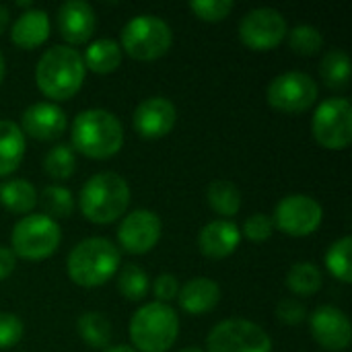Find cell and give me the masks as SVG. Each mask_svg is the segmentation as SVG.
I'll use <instances>...</instances> for the list:
<instances>
[{
    "label": "cell",
    "mask_w": 352,
    "mask_h": 352,
    "mask_svg": "<svg viewBox=\"0 0 352 352\" xmlns=\"http://www.w3.org/2000/svg\"><path fill=\"white\" fill-rule=\"evenodd\" d=\"M82 56L70 45H54L45 50L35 66V82L39 91L56 101H66L78 93L85 80Z\"/></svg>",
    "instance_id": "cell-1"
},
{
    "label": "cell",
    "mask_w": 352,
    "mask_h": 352,
    "mask_svg": "<svg viewBox=\"0 0 352 352\" xmlns=\"http://www.w3.org/2000/svg\"><path fill=\"white\" fill-rule=\"evenodd\" d=\"M72 144L85 157L109 159L124 144V128L111 111L87 109L72 122Z\"/></svg>",
    "instance_id": "cell-2"
},
{
    "label": "cell",
    "mask_w": 352,
    "mask_h": 352,
    "mask_svg": "<svg viewBox=\"0 0 352 352\" xmlns=\"http://www.w3.org/2000/svg\"><path fill=\"white\" fill-rule=\"evenodd\" d=\"M80 212L87 221L107 225L118 221L130 204V188L126 179L113 171L93 175L78 196Z\"/></svg>",
    "instance_id": "cell-3"
},
{
    "label": "cell",
    "mask_w": 352,
    "mask_h": 352,
    "mask_svg": "<svg viewBox=\"0 0 352 352\" xmlns=\"http://www.w3.org/2000/svg\"><path fill=\"white\" fill-rule=\"evenodd\" d=\"M68 276L78 287H101L120 268V250L105 237L80 241L68 256Z\"/></svg>",
    "instance_id": "cell-4"
},
{
    "label": "cell",
    "mask_w": 352,
    "mask_h": 352,
    "mask_svg": "<svg viewBox=\"0 0 352 352\" xmlns=\"http://www.w3.org/2000/svg\"><path fill=\"white\" fill-rule=\"evenodd\" d=\"M177 334V314L159 301L140 307L130 322V338L138 352H167L175 344Z\"/></svg>",
    "instance_id": "cell-5"
},
{
    "label": "cell",
    "mask_w": 352,
    "mask_h": 352,
    "mask_svg": "<svg viewBox=\"0 0 352 352\" xmlns=\"http://www.w3.org/2000/svg\"><path fill=\"white\" fill-rule=\"evenodd\" d=\"M171 43V27L155 14L134 16L122 29V47L134 60H157L167 54Z\"/></svg>",
    "instance_id": "cell-6"
},
{
    "label": "cell",
    "mask_w": 352,
    "mask_h": 352,
    "mask_svg": "<svg viewBox=\"0 0 352 352\" xmlns=\"http://www.w3.org/2000/svg\"><path fill=\"white\" fill-rule=\"evenodd\" d=\"M62 233L47 214H27L12 229V254L25 260H45L60 245Z\"/></svg>",
    "instance_id": "cell-7"
},
{
    "label": "cell",
    "mask_w": 352,
    "mask_h": 352,
    "mask_svg": "<svg viewBox=\"0 0 352 352\" xmlns=\"http://www.w3.org/2000/svg\"><path fill=\"white\" fill-rule=\"evenodd\" d=\"M314 138L330 151H342L352 140V107L342 97L320 103L311 122Z\"/></svg>",
    "instance_id": "cell-8"
},
{
    "label": "cell",
    "mask_w": 352,
    "mask_h": 352,
    "mask_svg": "<svg viewBox=\"0 0 352 352\" xmlns=\"http://www.w3.org/2000/svg\"><path fill=\"white\" fill-rule=\"evenodd\" d=\"M206 346L208 352H272V340L254 322L225 320L210 330Z\"/></svg>",
    "instance_id": "cell-9"
},
{
    "label": "cell",
    "mask_w": 352,
    "mask_h": 352,
    "mask_svg": "<svg viewBox=\"0 0 352 352\" xmlns=\"http://www.w3.org/2000/svg\"><path fill=\"white\" fill-rule=\"evenodd\" d=\"M266 99L278 111L301 113L316 103L318 82L305 72H285L268 85Z\"/></svg>",
    "instance_id": "cell-10"
},
{
    "label": "cell",
    "mask_w": 352,
    "mask_h": 352,
    "mask_svg": "<svg viewBox=\"0 0 352 352\" xmlns=\"http://www.w3.org/2000/svg\"><path fill=\"white\" fill-rule=\"evenodd\" d=\"M289 27L276 8H254L239 23L241 41L256 52H266L283 43Z\"/></svg>",
    "instance_id": "cell-11"
},
{
    "label": "cell",
    "mask_w": 352,
    "mask_h": 352,
    "mask_svg": "<svg viewBox=\"0 0 352 352\" xmlns=\"http://www.w3.org/2000/svg\"><path fill=\"white\" fill-rule=\"evenodd\" d=\"M322 219L324 210L320 202L303 194H293L278 202L272 223L287 235L307 237L322 225Z\"/></svg>",
    "instance_id": "cell-12"
},
{
    "label": "cell",
    "mask_w": 352,
    "mask_h": 352,
    "mask_svg": "<svg viewBox=\"0 0 352 352\" xmlns=\"http://www.w3.org/2000/svg\"><path fill=\"white\" fill-rule=\"evenodd\" d=\"M118 239L128 254H146L161 239V219L151 210H134L122 221Z\"/></svg>",
    "instance_id": "cell-13"
},
{
    "label": "cell",
    "mask_w": 352,
    "mask_h": 352,
    "mask_svg": "<svg viewBox=\"0 0 352 352\" xmlns=\"http://www.w3.org/2000/svg\"><path fill=\"white\" fill-rule=\"evenodd\" d=\"M311 334L326 351L340 352L351 344V322L338 307L322 305L311 316Z\"/></svg>",
    "instance_id": "cell-14"
},
{
    "label": "cell",
    "mask_w": 352,
    "mask_h": 352,
    "mask_svg": "<svg viewBox=\"0 0 352 352\" xmlns=\"http://www.w3.org/2000/svg\"><path fill=\"white\" fill-rule=\"evenodd\" d=\"M175 105L165 97H148L134 111V130L144 138H163L175 126Z\"/></svg>",
    "instance_id": "cell-15"
},
{
    "label": "cell",
    "mask_w": 352,
    "mask_h": 352,
    "mask_svg": "<svg viewBox=\"0 0 352 352\" xmlns=\"http://www.w3.org/2000/svg\"><path fill=\"white\" fill-rule=\"evenodd\" d=\"M21 132H27L35 140H56L64 134L68 120L56 103H33L23 111Z\"/></svg>",
    "instance_id": "cell-16"
},
{
    "label": "cell",
    "mask_w": 352,
    "mask_h": 352,
    "mask_svg": "<svg viewBox=\"0 0 352 352\" xmlns=\"http://www.w3.org/2000/svg\"><path fill=\"white\" fill-rule=\"evenodd\" d=\"M97 19L89 2L68 0L58 10V31L70 45L87 43L95 31Z\"/></svg>",
    "instance_id": "cell-17"
},
{
    "label": "cell",
    "mask_w": 352,
    "mask_h": 352,
    "mask_svg": "<svg viewBox=\"0 0 352 352\" xmlns=\"http://www.w3.org/2000/svg\"><path fill=\"white\" fill-rule=\"evenodd\" d=\"M241 241V231L231 221H212L198 235L200 252L210 260H223L231 256Z\"/></svg>",
    "instance_id": "cell-18"
},
{
    "label": "cell",
    "mask_w": 352,
    "mask_h": 352,
    "mask_svg": "<svg viewBox=\"0 0 352 352\" xmlns=\"http://www.w3.org/2000/svg\"><path fill=\"white\" fill-rule=\"evenodd\" d=\"M179 305L190 316H202L212 311L221 301V289L210 278H192L177 293Z\"/></svg>",
    "instance_id": "cell-19"
},
{
    "label": "cell",
    "mask_w": 352,
    "mask_h": 352,
    "mask_svg": "<svg viewBox=\"0 0 352 352\" xmlns=\"http://www.w3.org/2000/svg\"><path fill=\"white\" fill-rule=\"evenodd\" d=\"M47 35H50V16L45 10L39 8H31L23 12L10 29V39L21 50H33L41 45L47 39Z\"/></svg>",
    "instance_id": "cell-20"
},
{
    "label": "cell",
    "mask_w": 352,
    "mask_h": 352,
    "mask_svg": "<svg viewBox=\"0 0 352 352\" xmlns=\"http://www.w3.org/2000/svg\"><path fill=\"white\" fill-rule=\"evenodd\" d=\"M25 157V134L10 120H0V177L12 173Z\"/></svg>",
    "instance_id": "cell-21"
},
{
    "label": "cell",
    "mask_w": 352,
    "mask_h": 352,
    "mask_svg": "<svg viewBox=\"0 0 352 352\" xmlns=\"http://www.w3.org/2000/svg\"><path fill=\"white\" fill-rule=\"evenodd\" d=\"M85 68L97 74H109L122 64V47L113 39H97L85 52Z\"/></svg>",
    "instance_id": "cell-22"
},
{
    "label": "cell",
    "mask_w": 352,
    "mask_h": 352,
    "mask_svg": "<svg viewBox=\"0 0 352 352\" xmlns=\"http://www.w3.org/2000/svg\"><path fill=\"white\" fill-rule=\"evenodd\" d=\"M0 204L12 214H27L37 204V192L27 179H10L0 184Z\"/></svg>",
    "instance_id": "cell-23"
},
{
    "label": "cell",
    "mask_w": 352,
    "mask_h": 352,
    "mask_svg": "<svg viewBox=\"0 0 352 352\" xmlns=\"http://www.w3.org/2000/svg\"><path fill=\"white\" fill-rule=\"evenodd\" d=\"M206 200L210 208L223 217H233L241 208V192L237 190L235 184L227 179H214L210 182L206 190Z\"/></svg>",
    "instance_id": "cell-24"
},
{
    "label": "cell",
    "mask_w": 352,
    "mask_h": 352,
    "mask_svg": "<svg viewBox=\"0 0 352 352\" xmlns=\"http://www.w3.org/2000/svg\"><path fill=\"white\" fill-rule=\"evenodd\" d=\"M78 334L91 349H105L111 342V324L97 311H87L78 318Z\"/></svg>",
    "instance_id": "cell-25"
},
{
    "label": "cell",
    "mask_w": 352,
    "mask_h": 352,
    "mask_svg": "<svg viewBox=\"0 0 352 352\" xmlns=\"http://www.w3.org/2000/svg\"><path fill=\"white\" fill-rule=\"evenodd\" d=\"M287 287L301 297H311L322 289V272L311 262H297L287 274Z\"/></svg>",
    "instance_id": "cell-26"
},
{
    "label": "cell",
    "mask_w": 352,
    "mask_h": 352,
    "mask_svg": "<svg viewBox=\"0 0 352 352\" xmlns=\"http://www.w3.org/2000/svg\"><path fill=\"white\" fill-rule=\"evenodd\" d=\"M320 74L330 89H344L351 80V60L342 50H332L324 56Z\"/></svg>",
    "instance_id": "cell-27"
},
{
    "label": "cell",
    "mask_w": 352,
    "mask_h": 352,
    "mask_svg": "<svg viewBox=\"0 0 352 352\" xmlns=\"http://www.w3.org/2000/svg\"><path fill=\"white\" fill-rule=\"evenodd\" d=\"M43 169L52 179H68L76 169V157L74 151L68 144H56L47 151L43 159Z\"/></svg>",
    "instance_id": "cell-28"
},
{
    "label": "cell",
    "mask_w": 352,
    "mask_h": 352,
    "mask_svg": "<svg viewBox=\"0 0 352 352\" xmlns=\"http://www.w3.org/2000/svg\"><path fill=\"white\" fill-rule=\"evenodd\" d=\"M118 289L128 301H142L148 293V276L136 264H126L118 274Z\"/></svg>",
    "instance_id": "cell-29"
},
{
    "label": "cell",
    "mask_w": 352,
    "mask_h": 352,
    "mask_svg": "<svg viewBox=\"0 0 352 352\" xmlns=\"http://www.w3.org/2000/svg\"><path fill=\"white\" fill-rule=\"evenodd\" d=\"M351 250L352 239L351 237H342L340 241L332 243V248L326 254V266H328V270L332 272V276H336L342 283H351L352 280Z\"/></svg>",
    "instance_id": "cell-30"
},
{
    "label": "cell",
    "mask_w": 352,
    "mask_h": 352,
    "mask_svg": "<svg viewBox=\"0 0 352 352\" xmlns=\"http://www.w3.org/2000/svg\"><path fill=\"white\" fill-rule=\"evenodd\" d=\"M289 45L299 56H316L324 47V37L320 29L311 25H299L289 33Z\"/></svg>",
    "instance_id": "cell-31"
},
{
    "label": "cell",
    "mask_w": 352,
    "mask_h": 352,
    "mask_svg": "<svg viewBox=\"0 0 352 352\" xmlns=\"http://www.w3.org/2000/svg\"><path fill=\"white\" fill-rule=\"evenodd\" d=\"M41 204L47 212V217H56V219H66L72 214L74 208V200L70 190L62 188V186H47L41 194Z\"/></svg>",
    "instance_id": "cell-32"
},
{
    "label": "cell",
    "mask_w": 352,
    "mask_h": 352,
    "mask_svg": "<svg viewBox=\"0 0 352 352\" xmlns=\"http://www.w3.org/2000/svg\"><path fill=\"white\" fill-rule=\"evenodd\" d=\"M190 8L196 12L198 19L214 23V21H223L233 10V2L231 0H196L190 4Z\"/></svg>",
    "instance_id": "cell-33"
},
{
    "label": "cell",
    "mask_w": 352,
    "mask_h": 352,
    "mask_svg": "<svg viewBox=\"0 0 352 352\" xmlns=\"http://www.w3.org/2000/svg\"><path fill=\"white\" fill-rule=\"evenodd\" d=\"M23 332H25L23 322L16 316L0 311V351L12 349L14 344H19V340L23 338Z\"/></svg>",
    "instance_id": "cell-34"
},
{
    "label": "cell",
    "mask_w": 352,
    "mask_h": 352,
    "mask_svg": "<svg viewBox=\"0 0 352 352\" xmlns=\"http://www.w3.org/2000/svg\"><path fill=\"white\" fill-rule=\"evenodd\" d=\"M272 229H274V223L268 214L264 212H256L252 214L245 225H243V235L250 239V241H256V243H262L266 241L270 235H272Z\"/></svg>",
    "instance_id": "cell-35"
},
{
    "label": "cell",
    "mask_w": 352,
    "mask_h": 352,
    "mask_svg": "<svg viewBox=\"0 0 352 352\" xmlns=\"http://www.w3.org/2000/svg\"><path fill=\"white\" fill-rule=\"evenodd\" d=\"M307 316V309L297 299H283L276 307V318L287 326H299Z\"/></svg>",
    "instance_id": "cell-36"
},
{
    "label": "cell",
    "mask_w": 352,
    "mask_h": 352,
    "mask_svg": "<svg viewBox=\"0 0 352 352\" xmlns=\"http://www.w3.org/2000/svg\"><path fill=\"white\" fill-rule=\"evenodd\" d=\"M177 293H179V283H177V278L173 274H161L155 280V295H157L159 303L175 299Z\"/></svg>",
    "instance_id": "cell-37"
},
{
    "label": "cell",
    "mask_w": 352,
    "mask_h": 352,
    "mask_svg": "<svg viewBox=\"0 0 352 352\" xmlns=\"http://www.w3.org/2000/svg\"><path fill=\"white\" fill-rule=\"evenodd\" d=\"M14 266H16V256L12 254V250L0 245V280L8 278L12 274Z\"/></svg>",
    "instance_id": "cell-38"
},
{
    "label": "cell",
    "mask_w": 352,
    "mask_h": 352,
    "mask_svg": "<svg viewBox=\"0 0 352 352\" xmlns=\"http://www.w3.org/2000/svg\"><path fill=\"white\" fill-rule=\"evenodd\" d=\"M8 8L6 6H2L0 4V33H4V29H6V25H8Z\"/></svg>",
    "instance_id": "cell-39"
},
{
    "label": "cell",
    "mask_w": 352,
    "mask_h": 352,
    "mask_svg": "<svg viewBox=\"0 0 352 352\" xmlns=\"http://www.w3.org/2000/svg\"><path fill=\"white\" fill-rule=\"evenodd\" d=\"M105 352H138V351H136V349H132V346L120 344V346H109V349H105Z\"/></svg>",
    "instance_id": "cell-40"
},
{
    "label": "cell",
    "mask_w": 352,
    "mask_h": 352,
    "mask_svg": "<svg viewBox=\"0 0 352 352\" xmlns=\"http://www.w3.org/2000/svg\"><path fill=\"white\" fill-rule=\"evenodd\" d=\"M4 72H6V66H4V58H2V54H0V82H2V78H4Z\"/></svg>",
    "instance_id": "cell-41"
},
{
    "label": "cell",
    "mask_w": 352,
    "mask_h": 352,
    "mask_svg": "<svg viewBox=\"0 0 352 352\" xmlns=\"http://www.w3.org/2000/svg\"><path fill=\"white\" fill-rule=\"evenodd\" d=\"M179 352H204V351H200V349H184V351H179Z\"/></svg>",
    "instance_id": "cell-42"
}]
</instances>
